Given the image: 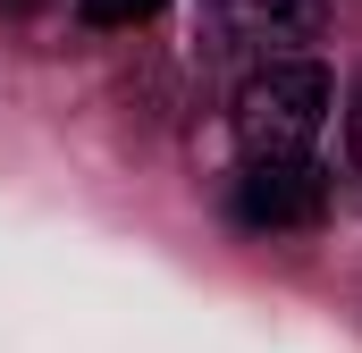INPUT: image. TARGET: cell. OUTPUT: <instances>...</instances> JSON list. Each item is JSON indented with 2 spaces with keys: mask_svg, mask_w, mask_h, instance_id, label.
Here are the masks:
<instances>
[{
  "mask_svg": "<svg viewBox=\"0 0 362 353\" xmlns=\"http://www.w3.org/2000/svg\"><path fill=\"white\" fill-rule=\"evenodd\" d=\"M320 210H329V176L312 169L303 152L295 160H253L236 176V219L245 227H270L278 236V227H312Z\"/></svg>",
  "mask_w": 362,
  "mask_h": 353,
  "instance_id": "2",
  "label": "cell"
},
{
  "mask_svg": "<svg viewBox=\"0 0 362 353\" xmlns=\"http://www.w3.org/2000/svg\"><path fill=\"white\" fill-rule=\"evenodd\" d=\"M346 152H354V169H362V92H354V109H346Z\"/></svg>",
  "mask_w": 362,
  "mask_h": 353,
  "instance_id": "5",
  "label": "cell"
},
{
  "mask_svg": "<svg viewBox=\"0 0 362 353\" xmlns=\"http://www.w3.org/2000/svg\"><path fill=\"white\" fill-rule=\"evenodd\" d=\"M320 25H329V0H219V42L253 59H286L320 42Z\"/></svg>",
  "mask_w": 362,
  "mask_h": 353,
  "instance_id": "3",
  "label": "cell"
},
{
  "mask_svg": "<svg viewBox=\"0 0 362 353\" xmlns=\"http://www.w3.org/2000/svg\"><path fill=\"white\" fill-rule=\"evenodd\" d=\"M85 8V25H144V17H160V0H76Z\"/></svg>",
  "mask_w": 362,
  "mask_h": 353,
  "instance_id": "4",
  "label": "cell"
},
{
  "mask_svg": "<svg viewBox=\"0 0 362 353\" xmlns=\"http://www.w3.org/2000/svg\"><path fill=\"white\" fill-rule=\"evenodd\" d=\"M329 101H337V85H329L320 59H303V51L262 59V68L236 85V143H245L253 160H295V152H312Z\"/></svg>",
  "mask_w": 362,
  "mask_h": 353,
  "instance_id": "1",
  "label": "cell"
}]
</instances>
